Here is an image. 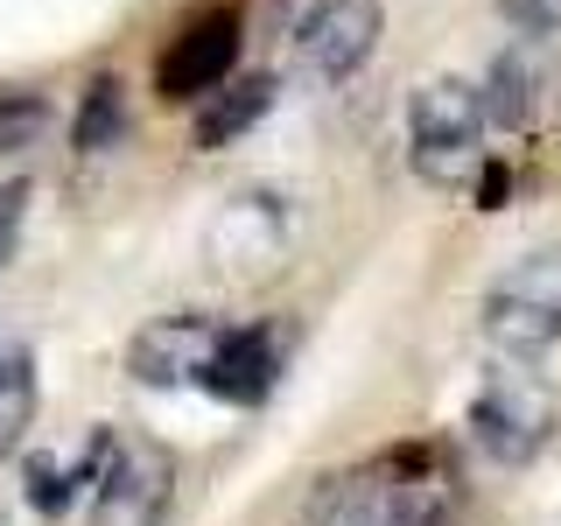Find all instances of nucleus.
Instances as JSON below:
<instances>
[{"label": "nucleus", "mask_w": 561, "mask_h": 526, "mask_svg": "<svg viewBox=\"0 0 561 526\" xmlns=\"http://www.w3.org/2000/svg\"><path fill=\"white\" fill-rule=\"evenodd\" d=\"M456 499H463V484L435 449H393L365 478H344L330 491L316 526H443Z\"/></svg>", "instance_id": "nucleus-1"}, {"label": "nucleus", "mask_w": 561, "mask_h": 526, "mask_svg": "<svg viewBox=\"0 0 561 526\" xmlns=\"http://www.w3.org/2000/svg\"><path fill=\"white\" fill-rule=\"evenodd\" d=\"M484 155V99L470 78H428L408 99V162L421 183L456 190Z\"/></svg>", "instance_id": "nucleus-2"}, {"label": "nucleus", "mask_w": 561, "mask_h": 526, "mask_svg": "<svg viewBox=\"0 0 561 526\" xmlns=\"http://www.w3.org/2000/svg\"><path fill=\"white\" fill-rule=\"evenodd\" d=\"M484 338L505 358H540L561 344V245H534L484 288L478 302Z\"/></svg>", "instance_id": "nucleus-3"}, {"label": "nucleus", "mask_w": 561, "mask_h": 526, "mask_svg": "<svg viewBox=\"0 0 561 526\" xmlns=\"http://www.w3.org/2000/svg\"><path fill=\"white\" fill-rule=\"evenodd\" d=\"M554 414L561 408H554L548 379L526 373V358H505L499 373H484L478 400H470V443H478L491 464L519 470V464H534V456L548 449Z\"/></svg>", "instance_id": "nucleus-4"}, {"label": "nucleus", "mask_w": 561, "mask_h": 526, "mask_svg": "<svg viewBox=\"0 0 561 526\" xmlns=\"http://www.w3.org/2000/svg\"><path fill=\"white\" fill-rule=\"evenodd\" d=\"M239 28L245 22H239L232 0L190 14V22L169 35L162 64H154V92H162L169 105H197L204 92H218V84L232 78V64H239Z\"/></svg>", "instance_id": "nucleus-5"}, {"label": "nucleus", "mask_w": 561, "mask_h": 526, "mask_svg": "<svg viewBox=\"0 0 561 526\" xmlns=\"http://www.w3.org/2000/svg\"><path fill=\"white\" fill-rule=\"evenodd\" d=\"M175 499V456L162 443H113L92 484V526H162Z\"/></svg>", "instance_id": "nucleus-6"}, {"label": "nucleus", "mask_w": 561, "mask_h": 526, "mask_svg": "<svg viewBox=\"0 0 561 526\" xmlns=\"http://www.w3.org/2000/svg\"><path fill=\"white\" fill-rule=\"evenodd\" d=\"M379 35H386L379 0H316L302 22H295V64L316 84H344L379 49Z\"/></svg>", "instance_id": "nucleus-7"}, {"label": "nucleus", "mask_w": 561, "mask_h": 526, "mask_svg": "<svg viewBox=\"0 0 561 526\" xmlns=\"http://www.w3.org/2000/svg\"><path fill=\"white\" fill-rule=\"evenodd\" d=\"M280 365H288V338L267 323H245V330H218V344H210L197 386L218 400H232V408H260V400L274 393Z\"/></svg>", "instance_id": "nucleus-8"}, {"label": "nucleus", "mask_w": 561, "mask_h": 526, "mask_svg": "<svg viewBox=\"0 0 561 526\" xmlns=\"http://www.w3.org/2000/svg\"><path fill=\"white\" fill-rule=\"evenodd\" d=\"M210 344H218V323L210 316H154L148 330L127 344V373L140 386H197Z\"/></svg>", "instance_id": "nucleus-9"}, {"label": "nucleus", "mask_w": 561, "mask_h": 526, "mask_svg": "<svg viewBox=\"0 0 561 526\" xmlns=\"http://www.w3.org/2000/svg\"><path fill=\"white\" fill-rule=\"evenodd\" d=\"M280 245H288V225H280L274 197H239L218 225H210V253H218L225 274H260V267H274Z\"/></svg>", "instance_id": "nucleus-10"}, {"label": "nucleus", "mask_w": 561, "mask_h": 526, "mask_svg": "<svg viewBox=\"0 0 561 526\" xmlns=\"http://www.w3.org/2000/svg\"><path fill=\"white\" fill-rule=\"evenodd\" d=\"M274 92H280L274 78H225L218 92H204V99H197V127H190V140H197L204 155L232 148L239 134H253L260 119L274 113Z\"/></svg>", "instance_id": "nucleus-11"}, {"label": "nucleus", "mask_w": 561, "mask_h": 526, "mask_svg": "<svg viewBox=\"0 0 561 526\" xmlns=\"http://www.w3.org/2000/svg\"><path fill=\"white\" fill-rule=\"evenodd\" d=\"M105 456H113V435H105V428H92V443L70 456V464H57V456L35 449V456H28V505H35V513H49V519L70 513L78 499H92Z\"/></svg>", "instance_id": "nucleus-12"}, {"label": "nucleus", "mask_w": 561, "mask_h": 526, "mask_svg": "<svg viewBox=\"0 0 561 526\" xmlns=\"http://www.w3.org/2000/svg\"><path fill=\"white\" fill-rule=\"evenodd\" d=\"M534 92H540V57H534V43L519 35L513 49H499V64H491L484 84H478L484 127H526V119H534Z\"/></svg>", "instance_id": "nucleus-13"}, {"label": "nucleus", "mask_w": 561, "mask_h": 526, "mask_svg": "<svg viewBox=\"0 0 561 526\" xmlns=\"http://www.w3.org/2000/svg\"><path fill=\"white\" fill-rule=\"evenodd\" d=\"M119 134H127V92H119V78L105 70V78H92L78 119H70V148H78V155H105Z\"/></svg>", "instance_id": "nucleus-14"}, {"label": "nucleus", "mask_w": 561, "mask_h": 526, "mask_svg": "<svg viewBox=\"0 0 561 526\" xmlns=\"http://www.w3.org/2000/svg\"><path fill=\"white\" fill-rule=\"evenodd\" d=\"M35 421V373L22 351H0V449Z\"/></svg>", "instance_id": "nucleus-15"}, {"label": "nucleus", "mask_w": 561, "mask_h": 526, "mask_svg": "<svg viewBox=\"0 0 561 526\" xmlns=\"http://www.w3.org/2000/svg\"><path fill=\"white\" fill-rule=\"evenodd\" d=\"M43 127H49V99L43 92H0V155L35 148Z\"/></svg>", "instance_id": "nucleus-16"}, {"label": "nucleus", "mask_w": 561, "mask_h": 526, "mask_svg": "<svg viewBox=\"0 0 561 526\" xmlns=\"http://www.w3.org/2000/svg\"><path fill=\"white\" fill-rule=\"evenodd\" d=\"M505 22H513L526 43H548V35H561V0H499Z\"/></svg>", "instance_id": "nucleus-17"}, {"label": "nucleus", "mask_w": 561, "mask_h": 526, "mask_svg": "<svg viewBox=\"0 0 561 526\" xmlns=\"http://www.w3.org/2000/svg\"><path fill=\"white\" fill-rule=\"evenodd\" d=\"M28 197L35 190L14 175V183H0V267L14 260V245H22V218H28Z\"/></svg>", "instance_id": "nucleus-18"}, {"label": "nucleus", "mask_w": 561, "mask_h": 526, "mask_svg": "<svg viewBox=\"0 0 561 526\" xmlns=\"http://www.w3.org/2000/svg\"><path fill=\"white\" fill-rule=\"evenodd\" d=\"M478 204H484V210L505 204V169H499V162H484V175H478Z\"/></svg>", "instance_id": "nucleus-19"}, {"label": "nucleus", "mask_w": 561, "mask_h": 526, "mask_svg": "<svg viewBox=\"0 0 561 526\" xmlns=\"http://www.w3.org/2000/svg\"><path fill=\"white\" fill-rule=\"evenodd\" d=\"M0 526H8V513H0Z\"/></svg>", "instance_id": "nucleus-20"}]
</instances>
